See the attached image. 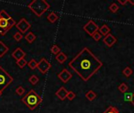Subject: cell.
<instances>
[{"label": "cell", "mask_w": 134, "mask_h": 113, "mask_svg": "<svg viewBox=\"0 0 134 113\" xmlns=\"http://www.w3.org/2000/svg\"><path fill=\"white\" fill-rule=\"evenodd\" d=\"M68 66L83 81L87 82L99 71L103 63L88 47H84L68 63Z\"/></svg>", "instance_id": "cell-1"}, {"label": "cell", "mask_w": 134, "mask_h": 113, "mask_svg": "<svg viewBox=\"0 0 134 113\" xmlns=\"http://www.w3.org/2000/svg\"><path fill=\"white\" fill-rule=\"evenodd\" d=\"M22 102L27 107H28L29 109L34 110L35 108H37L41 104L42 98L34 90H31L22 98Z\"/></svg>", "instance_id": "cell-2"}, {"label": "cell", "mask_w": 134, "mask_h": 113, "mask_svg": "<svg viewBox=\"0 0 134 113\" xmlns=\"http://www.w3.org/2000/svg\"><path fill=\"white\" fill-rule=\"evenodd\" d=\"M49 4L45 0H34L28 5V8L37 17H41L49 9Z\"/></svg>", "instance_id": "cell-3"}, {"label": "cell", "mask_w": 134, "mask_h": 113, "mask_svg": "<svg viewBox=\"0 0 134 113\" xmlns=\"http://www.w3.org/2000/svg\"><path fill=\"white\" fill-rule=\"evenodd\" d=\"M13 81V77L2 67H0V91L2 92Z\"/></svg>", "instance_id": "cell-4"}, {"label": "cell", "mask_w": 134, "mask_h": 113, "mask_svg": "<svg viewBox=\"0 0 134 113\" xmlns=\"http://www.w3.org/2000/svg\"><path fill=\"white\" fill-rule=\"evenodd\" d=\"M14 25H16V21L13 18L9 20L0 18V34L2 35H5V33Z\"/></svg>", "instance_id": "cell-5"}, {"label": "cell", "mask_w": 134, "mask_h": 113, "mask_svg": "<svg viewBox=\"0 0 134 113\" xmlns=\"http://www.w3.org/2000/svg\"><path fill=\"white\" fill-rule=\"evenodd\" d=\"M83 29L88 35L92 36L94 33L99 31V27L93 20H90L84 25Z\"/></svg>", "instance_id": "cell-6"}, {"label": "cell", "mask_w": 134, "mask_h": 113, "mask_svg": "<svg viewBox=\"0 0 134 113\" xmlns=\"http://www.w3.org/2000/svg\"><path fill=\"white\" fill-rule=\"evenodd\" d=\"M15 26L20 33H25L31 28V24L25 18H21Z\"/></svg>", "instance_id": "cell-7"}, {"label": "cell", "mask_w": 134, "mask_h": 113, "mask_svg": "<svg viewBox=\"0 0 134 113\" xmlns=\"http://www.w3.org/2000/svg\"><path fill=\"white\" fill-rule=\"evenodd\" d=\"M50 68H51V64L46 58H42L38 62V67H37V68L42 74H46L50 69Z\"/></svg>", "instance_id": "cell-8"}, {"label": "cell", "mask_w": 134, "mask_h": 113, "mask_svg": "<svg viewBox=\"0 0 134 113\" xmlns=\"http://www.w3.org/2000/svg\"><path fill=\"white\" fill-rule=\"evenodd\" d=\"M58 78L64 83H68L71 78H72V75L71 73L66 68L63 69L58 75H57Z\"/></svg>", "instance_id": "cell-9"}, {"label": "cell", "mask_w": 134, "mask_h": 113, "mask_svg": "<svg viewBox=\"0 0 134 113\" xmlns=\"http://www.w3.org/2000/svg\"><path fill=\"white\" fill-rule=\"evenodd\" d=\"M103 41H104V43L107 46L111 47V46H113L117 42V39H116L113 35H111V34L110 33V34H108V35L104 36Z\"/></svg>", "instance_id": "cell-10"}, {"label": "cell", "mask_w": 134, "mask_h": 113, "mask_svg": "<svg viewBox=\"0 0 134 113\" xmlns=\"http://www.w3.org/2000/svg\"><path fill=\"white\" fill-rule=\"evenodd\" d=\"M26 56V53L21 49V48H16L13 53H12V57L17 61L24 58V57Z\"/></svg>", "instance_id": "cell-11"}, {"label": "cell", "mask_w": 134, "mask_h": 113, "mask_svg": "<svg viewBox=\"0 0 134 113\" xmlns=\"http://www.w3.org/2000/svg\"><path fill=\"white\" fill-rule=\"evenodd\" d=\"M68 91L65 89V87H61L57 92H56V96L61 101H64L67 98Z\"/></svg>", "instance_id": "cell-12"}, {"label": "cell", "mask_w": 134, "mask_h": 113, "mask_svg": "<svg viewBox=\"0 0 134 113\" xmlns=\"http://www.w3.org/2000/svg\"><path fill=\"white\" fill-rule=\"evenodd\" d=\"M102 35L104 36H106L108 35V34H110V31H111V28L107 25V24H104L102 25L100 28H99V31H98Z\"/></svg>", "instance_id": "cell-13"}, {"label": "cell", "mask_w": 134, "mask_h": 113, "mask_svg": "<svg viewBox=\"0 0 134 113\" xmlns=\"http://www.w3.org/2000/svg\"><path fill=\"white\" fill-rule=\"evenodd\" d=\"M67 59H68L67 55H66L64 53H63V52H60L59 54H57V55L56 56V60H57L60 64H64V63L67 61Z\"/></svg>", "instance_id": "cell-14"}, {"label": "cell", "mask_w": 134, "mask_h": 113, "mask_svg": "<svg viewBox=\"0 0 134 113\" xmlns=\"http://www.w3.org/2000/svg\"><path fill=\"white\" fill-rule=\"evenodd\" d=\"M8 51L9 47L2 41H0V57H2Z\"/></svg>", "instance_id": "cell-15"}, {"label": "cell", "mask_w": 134, "mask_h": 113, "mask_svg": "<svg viewBox=\"0 0 134 113\" xmlns=\"http://www.w3.org/2000/svg\"><path fill=\"white\" fill-rule=\"evenodd\" d=\"M47 19L50 23H55L57 20H58V16L56 14V13L54 12H51L48 16H47Z\"/></svg>", "instance_id": "cell-16"}, {"label": "cell", "mask_w": 134, "mask_h": 113, "mask_svg": "<svg viewBox=\"0 0 134 113\" xmlns=\"http://www.w3.org/2000/svg\"><path fill=\"white\" fill-rule=\"evenodd\" d=\"M25 39L29 42V43H31V42H33L35 40V39H36V36L32 33V32H28L26 35H25Z\"/></svg>", "instance_id": "cell-17"}, {"label": "cell", "mask_w": 134, "mask_h": 113, "mask_svg": "<svg viewBox=\"0 0 134 113\" xmlns=\"http://www.w3.org/2000/svg\"><path fill=\"white\" fill-rule=\"evenodd\" d=\"M86 98L89 100V101H93L96 98H97V94L95 92H93V90H90L86 94Z\"/></svg>", "instance_id": "cell-18"}, {"label": "cell", "mask_w": 134, "mask_h": 113, "mask_svg": "<svg viewBox=\"0 0 134 113\" xmlns=\"http://www.w3.org/2000/svg\"><path fill=\"white\" fill-rule=\"evenodd\" d=\"M0 17L2 18V19L7 20H9L12 19L11 16L5 10H4V9H2V10L0 11Z\"/></svg>", "instance_id": "cell-19"}, {"label": "cell", "mask_w": 134, "mask_h": 113, "mask_svg": "<svg viewBox=\"0 0 134 113\" xmlns=\"http://www.w3.org/2000/svg\"><path fill=\"white\" fill-rule=\"evenodd\" d=\"M27 65L31 70H34L38 67V62L35 59H31L29 62H27Z\"/></svg>", "instance_id": "cell-20"}, {"label": "cell", "mask_w": 134, "mask_h": 113, "mask_svg": "<svg viewBox=\"0 0 134 113\" xmlns=\"http://www.w3.org/2000/svg\"><path fill=\"white\" fill-rule=\"evenodd\" d=\"M50 50H51V53L55 54V55H57V54H59L61 52L60 47L57 45H53L51 49H50Z\"/></svg>", "instance_id": "cell-21"}, {"label": "cell", "mask_w": 134, "mask_h": 113, "mask_svg": "<svg viewBox=\"0 0 134 113\" xmlns=\"http://www.w3.org/2000/svg\"><path fill=\"white\" fill-rule=\"evenodd\" d=\"M119 9V6L115 3V2H113L111 4V6H109V10L111 12V13H115Z\"/></svg>", "instance_id": "cell-22"}, {"label": "cell", "mask_w": 134, "mask_h": 113, "mask_svg": "<svg viewBox=\"0 0 134 113\" xmlns=\"http://www.w3.org/2000/svg\"><path fill=\"white\" fill-rule=\"evenodd\" d=\"M118 89H119V90L121 92V93H126L127 90H128V89H129V87H128V86L126 84V83H122V84H120L119 86V87H118Z\"/></svg>", "instance_id": "cell-23"}, {"label": "cell", "mask_w": 134, "mask_h": 113, "mask_svg": "<svg viewBox=\"0 0 134 113\" xmlns=\"http://www.w3.org/2000/svg\"><path fill=\"white\" fill-rule=\"evenodd\" d=\"M103 113H120L119 111L114 106H110L108 107Z\"/></svg>", "instance_id": "cell-24"}, {"label": "cell", "mask_w": 134, "mask_h": 113, "mask_svg": "<svg viewBox=\"0 0 134 113\" xmlns=\"http://www.w3.org/2000/svg\"><path fill=\"white\" fill-rule=\"evenodd\" d=\"M16 64L20 68H24L26 66V64H27V61L24 58H23V59H20V60L17 61H16Z\"/></svg>", "instance_id": "cell-25"}, {"label": "cell", "mask_w": 134, "mask_h": 113, "mask_svg": "<svg viewBox=\"0 0 134 113\" xmlns=\"http://www.w3.org/2000/svg\"><path fill=\"white\" fill-rule=\"evenodd\" d=\"M39 79L38 78V76H36L35 75H32L30 78H29V82L32 84V85H35L38 83Z\"/></svg>", "instance_id": "cell-26"}, {"label": "cell", "mask_w": 134, "mask_h": 113, "mask_svg": "<svg viewBox=\"0 0 134 113\" xmlns=\"http://www.w3.org/2000/svg\"><path fill=\"white\" fill-rule=\"evenodd\" d=\"M122 72H123V74H124L125 76L130 77V76L133 74V70H132L130 67H126V68H125V69L123 70Z\"/></svg>", "instance_id": "cell-27"}, {"label": "cell", "mask_w": 134, "mask_h": 113, "mask_svg": "<svg viewBox=\"0 0 134 113\" xmlns=\"http://www.w3.org/2000/svg\"><path fill=\"white\" fill-rule=\"evenodd\" d=\"M23 38H24V37H23L22 34H21L20 31H17V32H16V33L13 35V39H14L16 42L20 41Z\"/></svg>", "instance_id": "cell-28"}, {"label": "cell", "mask_w": 134, "mask_h": 113, "mask_svg": "<svg viewBox=\"0 0 134 113\" xmlns=\"http://www.w3.org/2000/svg\"><path fill=\"white\" fill-rule=\"evenodd\" d=\"M16 94L21 96V95H24V94L25 90H24V88L23 87L20 86V87H18L16 89Z\"/></svg>", "instance_id": "cell-29"}, {"label": "cell", "mask_w": 134, "mask_h": 113, "mask_svg": "<svg viewBox=\"0 0 134 113\" xmlns=\"http://www.w3.org/2000/svg\"><path fill=\"white\" fill-rule=\"evenodd\" d=\"M92 37H93V39L95 41H99V40H100V39H101V38H102V35H101L99 31H97L96 33H94V34L92 35Z\"/></svg>", "instance_id": "cell-30"}, {"label": "cell", "mask_w": 134, "mask_h": 113, "mask_svg": "<svg viewBox=\"0 0 134 113\" xmlns=\"http://www.w3.org/2000/svg\"><path fill=\"white\" fill-rule=\"evenodd\" d=\"M76 97L75 94L72 91H68V96H67V98L69 100V101H72L73 99H75Z\"/></svg>", "instance_id": "cell-31"}, {"label": "cell", "mask_w": 134, "mask_h": 113, "mask_svg": "<svg viewBox=\"0 0 134 113\" xmlns=\"http://www.w3.org/2000/svg\"><path fill=\"white\" fill-rule=\"evenodd\" d=\"M132 98H133V94H126V97H125V100L126 101H129L132 102Z\"/></svg>", "instance_id": "cell-32"}, {"label": "cell", "mask_w": 134, "mask_h": 113, "mask_svg": "<svg viewBox=\"0 0 134 113\" xmlns=\"http://www.w3.org/2000/svg\"><path fill=\"white\" fill-rule=\"evenodd\" d=\"M118 2L122 5V6H125L126 3H128V0H126V1H122V0H118Z\"/></svg>", "instance_id": "cell-33"}, {"label": "cell", "mask_w": 134, "mask_h": 113, "mask_svg": "<svg viewBox=\"0 0 134 113\" xmlns=\"http://www.w3.org/2000/svg\"><path fill=\"white\" fill-rule=\"evenodd\" d=\"M128 2H130V4H132L133 6H134V1H132V0H128Z\"/></svg>", "instance_id": "cell-34"}, {"label": "cell", "mask_w": 134, "mask_h": 113, "mask_svg": "<svg viewBox=\"0 0 134 113\" xmlns=\"http://www.w3.org/2000/svg\"><path fill=\"white\" fill-rule=\"evenodd\" d=\"M132 103L134 105V94H133V98H132Z\"/></svg>", "instance_id": "cell-35"}, {"label": "cell", "mask_w": 134, "mask_h": 113, "mask_svg": "<svg viewBox=\"0 0 134 113\" xmlns=\"http://www.w3.org/2000/svg\"><path fill=\"white\" fill-rule=\"evenodd\" d=\"M2 92H1V91H0V96L2 95Z\"/></svg>", "instance_id": "cell-36"}, {"label": "cell", "mask_w": 134, "mask_h": 113, "mask_svg": "<svg viewBox=\"0 0 134 113\" xmlns=\"http://www.w3.org/2000/svg\"><path fill=\"white\" fill-rule=\"evenodd\" d=\"M0 18H1V17H0Z\"/></svg>", "instance_id": "cell-37"}]
</instances>
